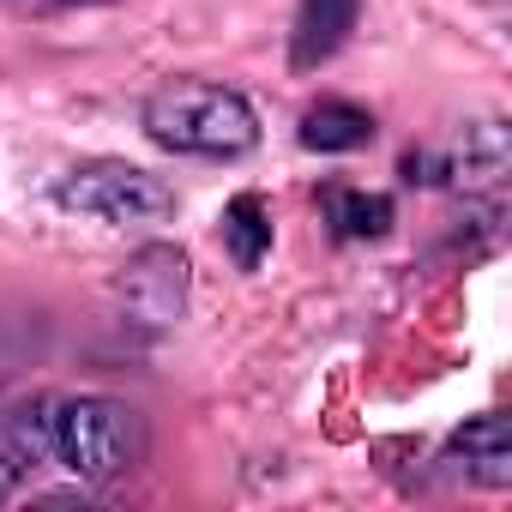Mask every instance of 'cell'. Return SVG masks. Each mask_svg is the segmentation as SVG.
I'll return each mask as SVG.
<instances>
[{"mask_svg": "<svg viewBox=\"0 0 512 512\" xmlns=\"http://www.w3.org/2000/svg\"><path fill=\"white\" fill-rule=\"evenodd\" d=\"M19 434L79 482H109L139 458V416L115 398H49L19 410Z\"/></svg>", "mask_w": 512, "mask_h": 512, "instance_id": "1", "label": "cell"}, {"mask_svg": "<svg viewBox=\"0 0 512 512\" xmlns=\"http://www.w3.org/2000/svg\"><path fill=\"white\" fill-rule=\"evenodd\" d=\"M145 139L181 157H241L260 145V115L229 85L205 79H175L145 97Z\"/></svg>", "mask_w": 512, "mask_h": 512, "instance_id": "2", "label": "cell"}, {"mask_svg": "<svg viewBox=\"0 0 512 512\" xmlns=\"http://www.w3.org/2000/svg\"><path fill=\"white\" fill-rule=\"evenodd\" d=\"M55 199L79 217H97V223H115V229H133V223H169L175 217V187L157 181L151 169H133V163H79Z\"/></svg>", "mask_w": 512, "mask_h": 512, "instance_id": "3", "label": "cell"}, {"mask_svg": "<svg viewBox=\"0 0 512 512\" xmlns=\"http://www.w3.org/2000/svg\"><path fill=\"white\" fill-rule=\"evenodd\" d=\"M115 302H121V320L127 326L169 332L187 314V253L169 247V241L139 247L133 260L121 266V278H115Z\"/></svg>", "mask_w": 512, "mask_h": 512, "instance_id": "4", "label": "cell"}, {"mask_svg": "<svg viewBox=\"0 0 512 512\" xmlns=\"http://www.w3.org/2000/svg\"><path fill=\"white\" fill-rule=\"evenodd\" d=\"M440 464L464 470V476L482 482V488H506V482H512V422H506L500 410L470 416V422L446 440Z\"/></svg>", "mask_w": 512, "mask_h": 512, "instance_id": "5", "label": "cell"}, {"mask_svg": "<svg viewBox=\"0 0 512 512\" xmlns=\"http://www.w3.org/2000/svg\"><path fill=\"white\" fill-rule=\"evenodd\" d=\"M356 13H362V0H302L296 31H290V67L314 73L320 61H332L344 37L356 31Z\"/></svg>", "mask_w": 512, "mask_h": 512, "instance_id": "6", "label": "cell"}, {"mask_svg": "<svg viewBox=\"0 0 512 512\" xmlns=\"http://www.w3.org/2000/svg\"><path fill=\"white\" fill-rule=\"evenodd\" d=\"M302 145H308V151H362V145H374V115H368L362 103L320 97V103L302 115Z\"/></svg>", "mask_w": 512, "mask_h": 512, "instance_id": "7", "label": "cell"}, {"mask_svg": "<svg viewBox=\"0 0 512 512\" xmlns=\"http://www.w3.org/2000/svg\"><path fill=\"white\" fill-rule=\"evenodd\" d=\"M223 247H229V260L241 272H253L272 253V205L260 193H235L223 205Z\"/></svg>", "mask_w": 512, "mask_h": 512, "instance_id": "8", "label": "cell"}, {"mask_svg": "<svg viewBox=\"0 0 512 512\" xmlns=\"http://www.w3.org/2000/svg\"><path fill=\"white\" fill-rule=\"evenodd\" d=\"M440 163H446V181L452 175L458 181H500L506 163H512V139H506L500 121H470L464 127V145L452 157H440Z\"/></svg>", "mask_w": 512, "mask_h": 512, "instance_id": "9", "label": "cell"}, {"mask_svg": "<svg viewBox=\"0 0 512 512\" xmlns=\"http://www.w3.org/2000/svg\"><path fill=\"white\" fill-rule=\"evenodd\" d=\"M320 205H326L332 235H344V241H374V235H386V229H392V199H386V193L326 187V193H320Z\"/></svg>", "mask_w": 512, "mask_h": 512, "instance_id": "10", "label": "cell"}, {"mask_svg": "<svg viewBox=\"0 0 512 512\" xmlns=\"http://www.w3.org/2000/svg\"><path fill=\"white\" fill-rule=\"evenodd\" d=\"M13 488H19V464H13V458H0V500H7Z\"/></svg>", "mask_w": 512, "mask_h": 512, "instance_id": "11", "label": "cell"}]
</instances>
